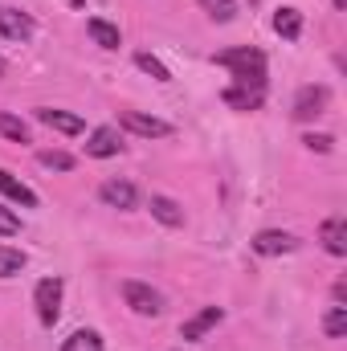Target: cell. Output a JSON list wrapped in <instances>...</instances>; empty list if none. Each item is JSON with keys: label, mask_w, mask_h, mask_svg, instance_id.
<instances>
[{"label": "cell", "mask_w": 347, "mask_h": 351, "mask_svg": "<svg viewBox=\"0 0 347 351\" xmlns=\"http://www.w3.org/2000/svg\"><path fill=\"white\" fill-rule=\"evenodd\" d=\"M217 66L233 70V82L250 90H265V53L254 45H233L225 53H217Z\"/></svg>", "instance_id": "1"}, {"label": "cell", "mask_w": 347, "mask_h": 351, "mask_svg": "<svg viewBox=\"0 0 347 351\" xmlns=\"http://www.w3.org/2000/svg\"><path fill=\"white\" fill-rule=\"evenodd\" d=\"M62 294H66V282H62L58 274L37 282L33 302H37V319H41V327H53V323H58V315H62Z\"/></svg>", "instance_id": "2"}, {"label": "cell", "mask_w": 347, "mask_h": 351, "mask_svg": "<svg viewBox=\"0 0 347 351\" xmlns=\"http://www.w3.org/2000/svg\"><path fill=\"white\" fill-rule=\"evenodd\" d=\"M123 302H127L135 315H143V319H156V315L164 311L160 290H152L147 282H135V278H127V282H123Z\"/></svg>", "instance_id": "3"}, {"label": "cell", "mask_w": 347, "mask_h": 351, "mask_svg": "<svg viewBox=\"0 0 347 351\" xmlns=\"http://www.w3.org/2000/svg\"><path fill=\"white\" fill-rule=\"evenodd\" d=\"M98 200L106 204V208H135L139 204V188L131 184V180H119V176H110V180H102V188H98Z\"/></svg>", "instance_id": "4"}, {"label": "cell", "mask_w": 347, "mask_h": 351, "mask_svg": "<svg viewBox=\"0 0 347 351\" xmlns=\"http://www.w3.org/2000/svg\"><path fill=\"white\" fill-rule=\"evenodd\" d=\"M119 127H127L139 139H168L172 135V127L164 119H152V114H139V110H123L119 114Z\"/></svg>", "instance_id": "5"}, {"label": "cell", "mask_w": 347, "mask_h": 351, "mask_svg": "<svg viewBox=\"0 0 347 351\" xmlns=\"http://www.w3.org/2000/svg\"><path fill=\"white\" fill-rule=\"evenodd\" d=\"M33 16L29 12H21V8H8V4H0V37H8V41H29L33 37Z\"/></svg>", "instance_id": "6"}, {"label": "cell", "mask_w": 347, "mask_h": 351, "mask_svg": "<svg viewBox=\"0 0 347 351\" xmlns=\"http://www.w3.org/2000/svg\"><path fill=\"white\" fill-rule=\"evenodd\" d=\"M37 123H45L49 131H62V135H82V131H86V119H82V114L53 110V106H37Z\"/></svg>", "instance_id": "7"}, {"label": "cell", "mask_w": 347, "mask_h": 351, "mask_svg": "<svg viewBox=\"0 0 347 351\" xmlns=\"http://www.w3.org/2000/svg\"><path fill=\"white\" fill-rule=\"evenodd\" d=\"M123 152V139H119V131L115 127H94L86 139V156L94 160H110V156H119Z\"/></svg>", "instance_id": "8"}, {"label": "cell", "mask_w": 347, "mask_h": 351, "mask_svg": "<svg viewBox=\"0 0 347 351\" xmlns=\"http://www.w3.org/2000/svg\"><path fill=\"white\" fill-rule=\"evenodd\" d=\"M323 106H327V90L323 86H302L298 98H294V119H298V123H311V119L323 114Z\"/></svg>", "instance_id": "9"}, {"label": "cell", "mask_w": 347, "mask_h": 351, "mask_svg": "<svg viewBox=\"0 0 347 351\" xmlns=\"http://www.w3.org/2000/svg\"><path fill=\"white\" fill-rule=\"evenodd\" d=\"M250 245H254V254H261V258H278V254H290L298 241L290 233H282V229H261Z\"/></svg>", "instance_id": "10"}, {"label": "cell", "mask_w": 347, "mask_h": 351, "mask_svg": "<svg viewBox=\"0 0 347 351\" xmlns=\"http://www.w3.org/2000/svg\"><path fill=\"white\" fill-rule=\"evenodd\" d=\"M221 319H225V311H221V306H204L200 315H192V319L180 327V335H184L188 343H196V339H204V335H208V331H213Z\"/></svg>", "instance_id": "11"}, {"label": "cell", "mask_w": 347, "mask_h": 351, "mask_svg": "<svg viewBox=\"0 0 347 351\" xmlns=\"http://www.w3.org/2000/svg\"><path fill=\"white\" fill-rule=\"evenodd\" d=\"M0 196H8V200H16L25 208H37V192L29 184H21L12 172H4V168H0Z\"/></svg>", "instance_id": "12"}, {"label": "cell", "mask_w": 347, "mask_h": 351, "mask_svg": "<svg viewBox=\"0 0 347 351\" xmlns=\"http://www.w3.org/2000/svg\"><path fill=\"white\" fill-rule=\"evenodd\" d=\"M152 217L168 229H184V208L176 204L172 196H152Z\"/></svg>", "instance_id": "13"}, {"label": "cell", "mask_w": 347, "mask_h": 351, "mask_svg": "<svg viewBox=\"0 0 347 351\" xmlns=\"http://www.w3.org/2000/svg\"><path fill=\"white\" fill-rule=\"evenodd\" d=\"M86 33L94 45H102V49H119L123 45V37H119V29L110 25V21H102V16H90L86 21Z\"/></svg>", "instance_id": "14"}, {"label": "cell", "mask_w": 347, "mask_h": 351, "mask_svg": "<svg viewBox=\"0 0 347 351\" xmlns=\"http://www.w3.org/2000/svg\"><path fill=\"white\" fill-rule=\"evenodd\" d=\"M274 33L286 37V41H298L302 37V12L298 8H278L274 12Z\"/></svg>", "instance_id": "15"}, {"label": "cell", "mask_w": 347, "mask_h": 351, "mask_svg": "<svg viewBox=\"0 0 347 351\" xmlns=\"http://www.w3.org/2000/svg\"><path fill=\"white\" fill-rule=\"evenodd\" d=\"M225 106H233V110H258L261 98H265V90H250V86H229L225 94Z\"/></svg>", "instance_id": "16"}, {"label": "cell", "mask_w": 347, "mask_h": 351, "mask_svg": "<svg viewBox=\"0 0 347 351\" xmlns=\"http://www.w3.org/2000/svg\"><path fill=\"white\" fill-rule=\"evenodd\" d=\"M323 245H327V254H335V258H344V254H347V225H344V217H331V221L323 225Z\"/></svg>", "instance_id": "17"}, {"label": "cell", "mask_w": 347, "mask_h": 351, "mask_svg": "<svg viewBox=\"0 0 347 351\" xmlns=\"http://www.w3.org/2000/svg\"><path fill=\"white\" fill-rule=\"evenodd\" d=\"M62 351H102V335L90 331V327H82V331H74V335L62 343Z\"/></svg>", "instance_id": "18"}, {"label": "cell", "mask_w": 347, "mask_h": 351, "mask_svg": "<svg viewBox=\"0 0 347 351\" xmlns=\"http://www.w3.org/2000/svg\"><path fill=\"white\" fill-rule=\"evenodd\" d=\"M25 265H29V258H25L21 250H12V245H0V278H16Z\"/></svg>", "instance_id": "19"}, {"label": "cell", "mask_w": 347, "mask_h": 351, "mask_svg": "<svg viewBox=\"0 0 347 351\" xmlns=\"http://www.w3.org/2000/svg\"><path fill=\"white\" fill-rule=\"evenodd\" d=\"M0 135L12 139V143H29V127L16 114H8V110H0Z\"/></svg>", "instance_id": "20"}, {"label": "cell", "mask_w": 347, "mask_h": 351, "mask_svg": "<svg viewBox=\"0 0 347 351\" xmlns=\"http://www.w3.org/2000/svg\"><path fill=\"white\" fill-rule=\"evenodd\" d=\"M323 331H327L331 339H344V335H347V306H344V302H335V306L327 311V319H323Z\"/></svg>", "instance_id": "21"}, {"label": "cell", "mask_w": 347, "mask_h": 351, "mask_svg": "<svg viewBox=\"0 0 347 351\" xmlns=\"http://www.w3.org/2000/svg\"><path fill=\"white\" fill-rule=\"evenodd\" d=\"M135 66H139L143 74H152L156 82H172V70H168L160 58H152V53H135Z\"/></svg>", "instance_id": "22"}, {"label": "cell", "mask_w": 347, "mask_h": 351, "mask_svg": "<svg viewBox=\"0 0 347 351\" xmlns=\"http://www.w3.org/2000/svg\"><path fill=\"white\" fill-rule=\"evenodd\" d=\"M196 4H200V8H204L213 21H221V25L237 16V4H233V0H196Z\"/></svg>", "instance_id": "23"}, {"label": "cell", "mask_w": 347, "mask_h": 351, "mask_svg": "<svg viewBox=\"0 0 347 351\" xmlns=\"http://www.w3.org/2000/svg\"><path fill=\"white\" fill-rule=\"evenodd\" d=\"M37 164L49 168V172H70V168H74V156H70V152H41Z\"/></svg>", "instance_id": "24"}, {"label": "cell", "mask_w": 347, "mask_h": 351, "mask_svg": "<svg viewBox=\"0 0 347 351\" xmlns=\"http://www.w3.org/2000/svg\"><path fill=\"white\" fill-rule=\"evenodd\" d=\"M16 233H21V217L0 204V237H16Z\"/></svg>", "instance_id": "25"}, {"label": "cell", "mask_w": 347, "mask_h": 351, "mask_svg": "<svg viewBox=\"0 0 347 351\" xmlns=\"http://www.w3.org/2000/svg\"><path fill=\"white\" fill-rule=\"evenodd\" d=\"M302 143H307V147H311V152H319V156H327V152H331V147H335V139H331V135H315V131H311V135H307V139H302Z\"/></svg>", "instance_id": "26"}, {"label": "cell", "mask_w": 347, "mask_h": 351, "mask_svg": "<svg viewBox=\"0 0 347 351\" xmlns=\"http://www.w3.org/2000/svg\"><path fill=\"white\" fill-rule=\"evenodd\" d=\"M331 4H335V8H339V12H344V8H347V0H331Z\"/></svg>", "instance_id": "27"}, {"label": "cell", "mask_w": 347, "mask_h": 351, "mask_svg": "<svg viewBox=\"0 0 347 351\" xmlns=\"http://www.w3.org/2000/svg\"><path fill=\"white\" fill-rule=\"evenodd\" d=\"M4 70H8V66H4V58H0V78H4Z\"/></svg>", "instance_id": "28"}]
</instances>
